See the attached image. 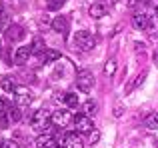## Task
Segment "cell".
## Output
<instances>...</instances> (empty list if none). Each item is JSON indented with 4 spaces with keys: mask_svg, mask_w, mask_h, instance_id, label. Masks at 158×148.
I'll return each mask as SVG.
<instances>
[{
    "mask_svg": "<svg viewBox=\"0 0 158 148\" xmlns=\"http://www.w3.org/2000/svg\"><path fill=\"white\" fill-rule=\"evenodd\" d=\"M30 126L38 132H46L52 126V114L48 112L46 108H38L34 114L30 116Z\"/></svg>",
    "mask_w": 158,
    "mask_h": 148,
    "instance_id": "6da1fadb",
    "label": "cell"
},
{
    "mask_svg": "<svg viewBox=\"0 0 158 148\" xmlns=\"http://www.w3.org/2000/svg\"><path fill=\"white\" fill-rule=\"evenodd\" d=\"M74 46L82 52H90L96 46V38H94L92 32H88V30H78L76 34H74Z\"/></svg>",
    "mask_w": 158,
    "mask_h": 148,
    "instance_id": "7a4b0ae2",
    "label": "cell"
},
{
    "mask_svg": "<svg viewBox=\"0 0 158 148\" xmlns=\"http://www.w3.org/2000/svg\"><path fill=\"white\" fill-rule=\"evenodd\" d=\"M30 102H32L30 88H26V86H16V90H14V104L18 106V108H26V106H30Z\"/></svg>",
    "mask_w": 158,
    "mask_h": 148,
    "instance_id": "3957f363",
    "label": "cell"
},
{
    "mask_svg": "<svg viewBox=\"0 0 158 148\" xmlns=\"http://www.w3.org/2000/svg\"><path fill=\"white\" fill-rule=\"evenodd\" d=\"M76 86H78V90H82V92H90V90H92V86H94L92 72H88V70L76 72Z\"/></svg>",
    "mask_w": 158,
    "mask_h": 148,
    "instance_id": "277c9868",
    "label": "cell"
},
{
    "mask_svg": "<svg viewBox=\"0 0 158 148\" xmlns=\"http://www.w3.org/2000/svg\"><path fill=\"white\" fill-rule=\"evenodd\" d=\"M70 122H74V116L68 110H56V112H52V126L62 130L66 126H70Z\"/></svg>",
    "mask_w": 158,
    "mask_h": 148,
    "instance_id": "5b68a950",
    "label": "cell"
},
{
    "mask_svg": "<svg viewBox=\"0 0 158 148\" xmlns=\"http://www.w3.org/2000/svg\"><path fill=\"white\" fill-rule=\"evenodd\" d=\"M74 128H76V132H92L94 124H92V120H90V116L78 114V116L74 118Z\"/></svg>",
    "mask_w": 158,
    "mask_h": 148,
    "instance_id": "8992f818",
    "label": "cell"
},
{
    "mask_svg": "<svg viewBox=\"0 0 158 148\" xmlns=\"http://www.w3.org/2000/svg\"><path fill=\"white\" fill-rule=\"evenodd\" d=\"M132 26H134L136 30H146V28L150 26V16H148L146 12H136V14H132Z\"/></svg>",
    "mask_w": 158,
    "mask_h": 148,
    "instance_id": "52a82bcc",
    "label": "cell"
},
{
    "mask_svg": "<svg viewBox=\"0 0 158 148\" xmlns=\"http://www.w3.org/2000/svg\"><path fill=\"white\" fill-rule=\"evenodd\" d=\"M32 56V48L30 46H18L14 52V64H18V66H22V64L28 62V58Z\"/></svg>",
    "mask_w": 158,
    "mask_h": 148,
    "instance_id": "ba28073f",
    "label": "cell"
},
{
    "mask_svg": "<svg viewBox=\"0 0 158 148\" xmlns=\"http://www.w3.org/2000/svg\"><path fill=\"white\" fill-rule=\"evenodd\" d=\"M4 34H6V38L10 40V42H18V40L24 38V30H22V26H18V24H10V26L4 30Z\"/></svg>",
    "mask_w": 158,
    "mask_h": 148,
    "instance_id": "9c48e42d",
    "label": "cell"
},
{
    "mask_svg": "<svg viewBox=\"0 0 158 148\" xmlns=\"http://www.w3.org/2000/svg\"><path fill=\"white\" fill-rule=\"evenodd\" d=\"M62 148H84V142H82L78 132H68L64 136V146Z\"/></svg>",
    "mask_w": 158,
    "mask_h": 148,
    "instance_id": "30bf717a",
    "label": "cell"
},
{
    "mask_svg": "<svg viewBox=\"0 0 158 148\" xmlns=\"http://www.w3.org/2000/svg\"><path fill=\"white\" fill-rule=\"evenodd\" d=\"M34 146L36 148H60L56 144V140H54L52 136H48V134H40V136H36Z\"/></svg>",
    "mask_w": 158,
    "mask_h": 148,
    "instance_id": "8fae6325",
    "label": "cell"
},
{
    "mask_svg": "<svg viewBox=\"0 0 158 148\" xmlns=\"http://www.w3.org/2000/svg\"><path fill=\"white\" fill-rule=\"evenodd\" d=\"M52 30H56L58 34L66 36V32H68V20L64 18V16H56V18L52 20Z\"/></svg>",
    "mask_w": 158,
    "mask_h": 148,
    "instance_id": "7c38bea8",
    "label": "cell"
},
{
    "mask_svg": "<svg viewBox=\"0 0 158 148\" xmlns=\"http://www.w3.org/2000/svg\"><path fill=\"white\" fill-rule=\"evenodd\" d=\"M108 12V8H106V4H102V2H94L92 6H90V10H88V14L92 16V18H102Z\"/></svg>",
    "mask_w": 158,
    "mask_h": 148,
    "instance_id": "4fadbf2b",
    "label": "cell"
},
{
    "mask_svg": "<svg viewBox=\"0 0 158 148\" xmlns=\"http://www.w3.org/2000/svg\"><path fill=\"white\" fill-rule=\"evenodd\" d=\"M40 60H42L44 64L56 62V60H60V52H58V50H52V48H46V50H44V54L40 56Z\"/></svg>",
    "mask_w": 158,
    "mask_h": 148,
    "instance_id": "5bb4252c",
    "label": "cell"
},
{
    "mask_svg": "<svg viewBox=\"0 0 158 148\" xmlns=\"http://www.w3.org/2000/svg\"><path fill=\"white\" fill-rule=\"evenodd\" d=\"M144 126L148 130H158V112H152L144 118Z\"/></svg>",
    "mask_w": 158,
    "mask_h": 148,
    "instance_id": "9a60e30c",
    "label": "cell"
},
{
    "mask_svg": "<svg viewBox=\"0 0 158 148\" xmlns=\"http://www.w3.org/2000/svg\"><path fill=\"white\" fill-rule=\"evenodd\" d=\"M96 110H98V102L96 100H86L84 104H82V112L86 114V116H90V114H96Z\"/></svg>",
    "mask_w": 158,
    "mask_h": 148,
    "instance_id": "2e32d148",
    "label": "cell"
},
{
    "mask_svg": "<svg viewBox=\"0 0 158 148\" xmlns=\"http://www.w3.org/2000/svg\"><path fill=\"white\" fill-rule=\"evenodd\" d=\"M0 88H2L4 92H10V94H14V90H16V84L12 82V78H10V76H4L2 80H0Z\"/></svg>",
    "mask_w": 158,
    "mask_h": 148,
    "instance_id": "e0dca14e",
    "label": "cell"
},
{
    "mask_svg": "<svg viewBox=\"0 0 158 148\" xmlns=\"http://www.w3.org/2000/svg\"><path fill=\"white\" fill-rule=\"evenodd\" d=\"M64 102H66V106H68V108H76V106H78V94L66 92L64 94Z\"/></svg>",
    "mask_w": 158,
    "mask_h": 148,
    "instance_id": "ac0fdd59",
    "label": "cell"
},
{
    "mask_svg": "<svg viewBox=\"0 0 158 148\" xmlns=\"http://www.w3.org/2000/svg\"><path fill=\"white\" fill-rule=\"evenodd\" d=\"M30 48H32V54H40V56L44 54V50H46V48H44L42 38H34V42H32Z\"/></svg>",
    "mask_w": 158,
    "mask_h": 148,
    "instance_id": "d6986e66",
    "label": "cell"
},
{
    "mask_svg": "<svg viewBox=\"0 0 158 148\" xmlns=\"http://www.w3.org/2000/svg\"><path fill=\"white\" fill-rule=\"evenodd\" d=\"M8 118H10V122H18L20 118H22V114H20V108H18L16 104L8 108Z\"/></svg>",
    "mask_w": 158,
    "mask_h": 148,
    "instance_id": "ffe728a7",
    "label": "cell"
},
{
    "mask_svg": "<svg viewBox=\"0 0 158 148\" xmlns=\"http://www.w3.org/2000/svg\"><path fill=\"white\" fill-rule=\"evenodd\" d=\"M114 72H116V60H108L104 64V74L106 76H114Z\"/></svg>",
    "mask_w": 158,
    "mask_h": 148,
    "instance_id": "44dd1931",
    "label": "cell"
},
{
    "mask_svg": "<svg viewBox=\"0 0 158 148\" xmlns=\"http://www.w3.org/2000/svg\"><path fill=\"white\" fill-rule=\"evenodd\" d=\"M64 2L66 0H50V2H48V8H50V10H58V8L64 6Z\"/></svg>",
    "mask_w": 158,
    "mask_h": 148,
    "instance_id": "7402d4cb",
    "label": "cell"
},
{
    "mask_svg": "<svg viewBox=\"0 0 158 148\" xmlns=\"http://www.w3.org/2000/svg\"><path fill=\"white\" fill-rule=\"evenodd\" d=\"M144 78H146V72H140V74H138V76H136V80H134V84H132V86H130V90H132V88H138V86H140V84H142V82H144Z\"/></svg>",
    "mask_w": 158,
    "mask_h": 148,
    "instance_id": "603a6c76",
    "label": "cell"
},
{
    "mask_svg": "<svg viewBox=\"0 0 158 148\" xmlns=\"http://www.w3.org/2000/svg\"><path fill=\"white\" fill-rule=\"evenodd\" d=\"M98 140H100V132H98V130H92V132H90V144H96Z\"/></svg>",
    "mask_w": 158,
    "mask_h": 148,
    "instance_id": "cb8c5ba5",
    "label": "cell"
},
{
    "mask_svg": "<svg viewBox=\"0 0 158 148\" xmlns=\"http://www.w3.org/2000/svg\"><path fill=\"white\" fill-rule=\"evenodd\" d=\"M8 20V14H6V10L4 8H0V30H2V24Z\"/></svg>",
    "mask_w": 158,
    "mask_h": 148,
    "instance_id": "d4e9b609",
    "label": "cell"
},
{
    "mask_svg": "<svg viewBox=\"0 0 158 148\" xmlns=\"http://www.w3.org/2000/svg\"><path fill=\"white\" fill-rule=\"evenodd\" d=\"M122 112H124V106H122V104H116V106H114V116L120 118V116H122Z\"/></svg>",
    "mask_w": 158,
    "mask_h": 148,
    "instance_id": "484cf974",
    "label": "cell"
},
{
    "mask_svg": "<svg viewBox=\"0 0 158 148\" xmlns=\"http://www.w3.org/2000/svg\"><path fill=\"white\" fill-rule=\"evenodd\" d=\"M2 148H20V146H18V142H16V140H6L2 144Z\"/></svg>",
    "mask_w": 158,
    "mask_h": 148,
    "instance_id": "4316f807",
    "label": "cell"
},
{
    "mask_svg": "<svg viewBox=\"0 0 158 148\" xmlns=\"http://www.w3.org/2000/svg\"><path fill=\"white\" fill-rule=\"evenodd\" d=\"M8 108H10V106L6 104V102H4V98H0V114H4V112H8Z\"/></svg>",
    "mask_w": 158,
    "mask_h": 148,
    "instance_id": "83f0119b",
    "label": "cell"
},
{
    "mask_svg": "<svg viewBox=\"0 0 158 148\" xmlns=\"http://www.w3.org/2000/svg\"><path fill=\"white\" fill-rule=\"evenodd\" d=\"M138 2H140V0H124V4H126L128 8H134V6H136Z\"/></svg>",
    "mask_w": 158,
    "mask_h": 148,
    "instance_id": "f1b7e54d",
    "label": "cell"
},
{
    "mask_svg": "<svg viewBox=\"0 0 158 148\" xmlns=\"http://www.w3.org/2000/svg\"><path fill=\"white\" fill-rule=\"evenodd\" d=\"M156 18H158V6H156Z\"/></svg>",
    "mask_w": 158,
    "mask_h": 148,
    "instance_id": "f546056e",
    "label": "cell"
},
{
    "mask_svg": "<svg viewBox=\"0 0 158 148\" xmlns=\"http://www.w3.org/2000/svg\"><path fill=\"white\" fill-rule=\"evenodd\" d=\"M140 2H148V0H140Z\"/></svg>",
    "mask_w": 158,
    "mask_h": 148,
    "instance_id": "4dcf8cb0",
    "label": "cell"
},
{
    "mask_svg": "<svg viewBox=\"0 0 158 148\" xmlns=\"http://www.w3.org/2000/svg\"><path fill=\"white\" fill-rule=\"evenodd\" d=\"M2 144H4V142H0V148H2Z\"/></svg>",
    "mask_w": 158,
    "mask_h": 148,
    "instance_id": "1f68e13d",
    "label": "cell"
},
{
    "mask_svg": "<svg viewBox=\"0 0 158 148\" xmlns=\"http://www.w3.org/2000/svg\"><path fill=\"white\" fill-rule=\"evenodd\" d=\"M48 2H50V0H46V4H48Z\"/></svg>",
    "mask_w": 158,
    "mask_h": 148,
    "instance_id": "d6a6232c",
    "label": "cell"
},
{
    "mask_svg": "<svg viewBox=\"0 0 158 148\" xmlns=\"http://www.w3.org/2000/svg\"><path fill=\"white\" fill-rule=\"evenodd\" d=\"M156 54H158V50H156Z\"/></svg>",
    "mask_w": 158,
    "mask_h": 148,
    "instance_id": "836d02e7",
    "label": "cell"
}]
</instances>
